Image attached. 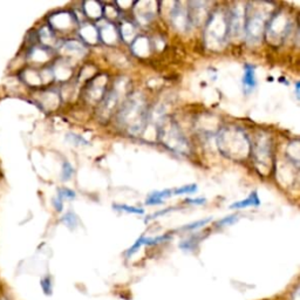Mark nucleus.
I'll return each instance as SVG.
<instances>
[{"label": "nucleus", "instance_id": "f257e3e1", "mask_svg": "<svg viewBox=\"0 0 300 300\" xmlns=\"http://www.w3.org/2000/svg\"><path fill=\"white\" fill-rule=\"evenodd\" d=\"M218 147L226 156L232 158L245 157L250 150L249 140L238 128H224L218 135Z\"/></svg>", "mask_w": 300, "mask_h": 300}, {"label": "nucleus", "instance_id": "f03ea898", "mask_svg": "<svg viewBox=\"0 0 300 300\" xmlns=\"http://www.w3.org/2000/svg\"><path fill=\"white\" fill-rule=\"evenodd\" d=\"M146 103L142 97L134 95L128 101L124 102L120 111L119 121L128 128L130 133H137L143 129L146 123Z\"/></svg>", "mask_w": 300, "mask_h": 300}, {"label": "nucleus", "instance_id": "7ed1b4c3", "mask_svg": "<svg viewBox=\"0 0 300 300\" xmlns=\"http://www.w3.org/2000/svg\"><path fill=\"white\" fill-rule=\"evenodd\" d=\"M251 6H253V7H249L247 14H245L244 30L248 39L252 43H257L263 36L267 14L264 7L256 8L254 4H251Z\"/></svg>", "mask_w": 300, "mask_h": 300}, {"label": "nucleus", "instance_id": "20e7f679", "mask_svg": "<svg viewBox=\"0 0 300 300\" xmlns=\"http://www.w3.org/2000/svg\"><path fill=\"white\" fill-rule=\"evenodd\" d=\"M207 43L216 49L225 41L229 33V17H225L221 12H217L206 22Z\"/></svg>", "mask_w": 300, "mask_h": 300}, {"label": "nucleus", "instance_id": "39448f33", "mask_svg": "<svg viewBox=\"0 0 300 300\" xmlns=\"http://www.w3.org/2000/svg\"><path fill=\"white\" fill-rule=\"evenodd\" d=\"M161 140L168 148L175 150L177 152L183 154V152H188V150H189L186 137L183 136V134L180 132V129L177 128L175 123H170L161 130Z\"/></svg>", "mask_w": 300, "mask_h": 300}, {"label": "nucleus", "instance_id": "423d86ee", "mask_svg": "<svg viewBox=\"0 0 300 300\" xmlns=\"http://www.w3.org/2000/svg\"><path fill=\"white\" fill-rule=\"evenodd\" d=\"M253 154L257 163L261 164V167H266L271 158V143L265 135L258 137L253 148Z\"/></svg>", "mask_w": 300, "mask_h": 300}, {"label": "nucleus", "instance_id": "0eeeda50", "mask_svg": "<svg viewBox=\"0 0 300 300\" xmlns=\"http://www.w3.org/2000/svg\"><path fill=\"white\" fill-rule=\"evenodd\" d=\"M107 79L106 76H98L93 79V81L87 86V91H86V98L88 101L97 102L103 99L104 87H106Z\"/></svg>", "mask_w": 300, "mask_h": 300}, {"label": "nucleus", "instance_id": "6e6552de", "mask_svg": "<svg viewBox=\"0 0 300 300\" xmlns=\"http://www.w3.org/2000/svg\"><path fill=\"white\" fill-rule=\"evenodd\" d=\"M175 7L171 9V21L176 30H186L189 25V15H188V9L182 7L181 4L175 2Z\"/></svg>", "mask_w": 300, "mask_h": 300}, {"label": "nucleus", "instance_id": "1a4fd4ad", "mask_svg": "<svg viewBox=\"0 0 300 300\" xmlns=\"http://www.w3.org/2000/svg\"><path fill=\"white\" fill-rule=\"evenodd\" d=\"M75 19L74 17H72L68 12H59V13L54 14L52 18H50V24L54 27V30H59V31H65V30H69L74 26L75 24Z\"/></svg>", "mask_w": 300, "mask_h": 300}, {"label": "nucleus", "instance_id": "9d476101", "mask_svg": "<svg viewBox=\"0 0 300 300\" xmlns=\"http://www.w3.org/2000/svg\"><path fill=\"white\" fill-rule=\"evenodd\" d=\"M289 20L282 14H278L271 22V26L269 28L270 37L273 38H283L285 36L286 31L289 30Z\"/></svg>", "mask_w": 300, "mask_h": 300}, {"label": "nucleus", "instance_id": "9b49d317", "mask_svg": "<svg viewBox=\"0 0 300 300\" xmlns=\"http://www.w3.org/2000/svg\"><path fill=\"white\" fill-rule=\"evenodd\" d=\"M133 50L136 55L147 56L150 53V41L146 37H139L134 40Z\"/></svg>", "mask_w": 300, "mask_h": 300}, {"label": "nucleus", "instance_id": "f8f14e48", "mask_svg": "<svg viewBox=\"0 0 300 300\" xmlns=\"http://www.w3.org/2000/svg\"><path fill=\"white\" fill-rule=\"evenodd\" d=\"M259 205H260L259 197H258L257 191H253V193H251V195L248 197V199H245L243 200H238V202L231 204V205H230V209H245V207L259 206Z\"/></svg>", "mask_w": 300, "mask_h": 300}, {"label": "nucleus", "instance_id": "ddd939ff", "mask_svg": "<svg viewBox=\"0 0 300 300\" xmlns=\"http://www.w3.org/2000/svg\"><path fill=\"white\" fill-rule=\"evenodd\" d=\"M84 12L89 18L99 19L103 15V7L98 1H86L84 4Z\"/></svg>", "mask_w": 300, "mask_h": 300}, {"label": "nucleus", "instance_id": "4468645a", "mask_svg": "<svg viewBox=\"0 0 300 300\" xmlns=\"http://www.w3.org/2000/svg\"><path fill=\"white\" fill-rule=\"evenodd\" d=\"M243 86L247 91H252L256 86V73H254V66L247 65L244 68Z\"/></svg>", "mask_w": 300, "mask_h": 300}, {"label": "nucleus", "instance_id": "2eb2a0df", "mask_svg": "<svg viewBox=\"0 0 300 300\" xmlns=\"http://www.w3.org/2000/svg\"><path fill=\"white\" fill-rule=\"evenodd\" d=\"M171 195H172L171 190L154 191V193L149 195V197L146 200V204H148V205H157V204H162L164 202V200L170 197Z\"/></svg>", "mask_w": 300, "mask_h": 300}, {"label": "nucleus", "instance_id": "dca6fc26", "mask_svg": "<svg viewBox=\"0 0 300 300\" xmlns=\"http://www.w3.org/2000/svg\"><path fill=\"white\" fill-rule=\"evenodd\" d=\"M63 50H65V53L71 54V55H76V56H81L84 55L85 53V47L84 45L80 44L79 41H67L65 44V46H63Z\"/></svg>", "mask_w": 300, "mask_h": 300}, {"label": "nucleus", "instance_id": "f3484780", "mask_svg": "<svg viewBox=\"0 0 300 300\" xmlns=\"http://www.w3.org/2000/svg\"><path fill=\"white\" fill-rule=\"evenodd\" d=\"M101 36H102V39L104 40V43H107V44H114L117 39V34H116V31H115V27L110 24H108L104 27H102Z\"/></svg>", "mask_w": 300, "mask_h": 300}, {"label": "nucleus", "instance_id": "a211bd4d", "mask_svg": "<svg viewBox=\"0 0 300 300\" xmlns=\"http://www.w3.org/2000/svg\"><path fill=\"white\" fill-rule=\"evenodd\" d=\"M81 36L84 39L87 41L89 44H95L98 41L99 34L95 27L92 26V25H87L81 30Z\"/></svg>", "mask_w": 300, "mask_h": 300}, {"label": "nucleus", "instance_id": "6ab92c4d", "mask_svg": "<svg viewBox=\"0 0 300 300\" xmlns=\"http://www.w3.org/2000/svg\"><path fill=\"white\" fill-rule=\"evenodd\" d=\"M135 33H136V28L132 22L126 21L121 25V36L123 37L124 40L132 41L134 39V37H135Z\"/></svg>", "mask_w": 300, "mask_h": 300}, {"label": "nucleus", "instance_id": "aec40b11", "mask_svg": "<svg viewBox=\"0 0 300 300\" xmlns=\"http://www.w3.org/2000/svg\"><path fill=\"white\" fill-rule=\"evenodd\" d=\"M78 216L75 215L74 212H67L65 216L61 218V222L65 224L67 228L69 229H75L76 225H78Z\"/></svg>", "mask_w": 300, "mask_h": 300}, {"label": "nucleus", "instance_id": "412c9836", "mask_svg": "<svg viewBox=\"0 0 300 300\" xmlns=\"http://www.w3.org/2000/svg\"><path fill=\"white\" fill-rule=\"evenodd\" d=\"M114 209L121 210V211L128 212V213H136V215H143V213H145V210L143 209H140V207L136 206L126 205V204H115Z\"/></svg>", "mask_w": 300, "mask_h": 300}, {"label": "nucleus", "instance_id": "4be33fe9", "mask_svg": "<svg viewBox=\"0 0 300 300\" xmlns=\"http://www.w3.org/2000/svg\"><path fill=\"white\" fill-rule=\"evenodd\" d=\"M40 39L45 45L50 46L54 41V36L52 34V31L49 27H43V30L40 31Z\"/></svg>", "mask_w": 300, "mask_h": 300}, {"label": "nucleus", "instance_id": "5701e85b", "mask_svg": "<svg viewBox=\"0 0 300 300\" xmlns=\"http://www.w3.org/2000/svg\"><path fill=\"white\" fill-rule=\"evenodd\" d=\"M197 191V186L196 184H189V186H184L177 189L171 190L172 195H184V194H194Z\"/></svg>", "mask_w": 300, "mask_h": 300}, {"label": "nucleus", "instance_id": "b1692460", "mask_svg": "<svg viewBox=\"0 0 300 300\" xmlns=\"http://www.w3.org/2000/svg\"><path fill=\"white\" fill-rule=\"evenodd\" d=\"M73 174H74V169H73L71 163H68V162H65V163L62 164V169H61V178H62V181L71 180V177L73 176Z\"/></svg>", "mask_w": 300, "mask_h": 300}, {"label": "nucleus", "instance_id": "393cba45", "mask_svg": "<svg viewBox=\"0 0 300 300\" xmlns=\"http://www.w3.org/2000/svg\"><path fill=\"white\" fill-rule=\"evenodd\" d=\"M57 196L63 200H74L76 195L74 191L68 189V188H61V189L57 190Z\"/></svg>", "mask_w": 300, "mask_h": 300}, {"label": "nucleus", "instance_id": "a878e982", "mask_svg": "<svg viewBox=\"0 0 300 300\" xmlns=\"http://www.w3.org/2000/svg\"><path fill=\"white\" fill-rule=\"evenodd\" d=\"M211 221H212V218L200 219V221L194 222V223H191V224H188L186 226H183V228H182V230H196V229H200V228H202V226L206 225L207 223H210Z\"/></svg>", "mask_w": 300, "mask_h": 300}, {"label": "nucleus", "instance_id": "bb28decb", "mask_svg": "<svg viewBox=\"0 0 300 300\" xmlns=\"http://www.w3.org/2000/svg\"><path fill=\"white\" fill-rule=\"evenodd\" d=\"M66 137H67V140H68V142L74 143V145H76V146H79V145L80 146L88 145V142L86 141L84 137L80 136V135H76V134L71 133V134H68V135H67Z\"/></svg>", "mask_w": 300, "mask_h": 300}, {"label": "nucleus", "instance_id": "cd10ccee", "mask_svg": "<svg viewBox=\"0 0 300 300\" xmlns=\"http://www.w3.org/2000/svg\"><path fill=\"white\" fill-rule=\"evenodd\" d=\"M41 287H43V291L45 292V295L47 296L52 295V282H50L49 277L41 279Z\"/></svg>", "mask_w": 300, "mask_h": 300}, {"label": "nucleus", "instance_id": "c85d7f7f", "mask_svg": "<svg viewBox=\"0 0 300 300\" xmlns=\"http://www.w3.org/2000/svg\"><path fill=\"white\" fill-rule=\"evenodd\" d=\"M238 219V215H231V216H228L225 217V218H223L219 221L218 223H217V226H225V225H231L234 224V223L237 222Z\"/></svg>", "mask_w": 300, "mask_h": 300}, {"label": "nucleus", "instance_id": "c756f323", "mask_svg": "<svg viewBox=\"0 0 300 300\" xmlns=\"http://www.w3.org/2000/svg\"><path fill=\"white\" fill-rule=\"evenodd\" d=\"M52 203H53L54 209H55L57 212L62 211V209H63V200L61 199H60L59 196L54 197L53 200H52Z\"/></svg>", "mask_w": 300, "mask_h": 300}, {"label": "nucleus", "instance_id": "7c9ffc66", "mask_svg": "<svg viewBox=\"0 0 300 300\" xmlns=\"http://www.w3.org/2000/svg\"><path fill=\"white\" fill-rule=\"evenodd\" d=\"M186 202L189 203V204H197V205H202V204L206 202V200L203 199V197H202V199H194V200L187 199Z\"/></svg>", "mask_w": 300, "mask_h": 300}, {"label": "nucleus", "instance_id": "2f4dec72", "mask_svg": "<svg viewBox=\"0 0 300 300\" xmlns=\"http://www.w3.org/2000/svg\"><path fill=\"white\" fill-rule=\"evenodd\" d=\"M296 93H297V97L299 98V84H297V89H296Z\"/></svg>", "mask_w": 300, "mask_h": 300}]
</instances>
